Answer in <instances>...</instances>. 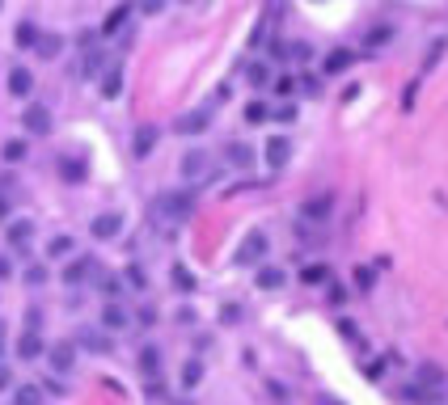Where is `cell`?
<instances>
[{"label": "cell", "instance_id": "6da1fadb", "mask_svg": "<svg viewBox=\"0 0 448 405\" xmlns=\"http://www.w3.org/2000/svg\"><path fill=\"white\" fill-rule=\"evenodd\" d=\"M157 211L169 224H182V220L195 215V194L190 190H165V194H157Z\"/></svg>", "mask_w": 448, "mask_h": 405}, {"label": "cell", "instance_id": "7a4b0ae2", "mask_svg": "<svg viewBox=\"0 0 448 405\" xmlns=\"http://www.w3.org/2000/svg\"><path fill=\"white\" fill-rule=\"evenodd\" d=\"M266 249H271L266 233H245L241 245L233 249V266H258V262L266 258Z\"/></svg>", "mask_w": 448, "mask_h": 405}, {"label": "cell", "instance_id": "3957f363", "mask_svg": "<svg viewBox=\"0 0 448 405\" xmlns=\"http://www.w3.org/2000/svg\"><path fill=\"white\" fill-rule=\"evenodd\" d=\"M178 169H182L186 182H212V152H203V148H186L182 161H178Z\"/></svg>", "mask_w": 448, "mask_h": 405}, {"label": "cell", "instance_id": "277c9868", "mask_svg": "<svg viewBox=\"0 0 448 405\" xmlns=\"http://www.w3.org/2000/svg\"><path fill=\"white\" fill-rule=\"evenodd\" d=\"M21 127H26V135H51V110L42 106V101H30L26 110H21Z\"/></svg>", "mask_w": 448, "mask_h": 405}, {"label": "cell", "instance_id": "5b68a950", "mask_svg": "<svg viewBox=\"0 0 448 405\" xmlns=\"http://www.w3.org/2000/svg\"><path fill=\"white\" fill-rule=\"evenodd\" d=\"M208 127H212V101H208V106H199V110H186L178 122H173V131H178V135H203Z\"/></svg>", "mask_w": 448, "mask_h": 405}, {"label": "cell", "instance_id": "8992f818", "mask_svg": "<svg viewBox=\"0 0 448 405\" xmlns=\"http://www.w3.org/2000/svg\"><path fill=\"white\" fill-rule=\"evenodd\" d=\"M262 161H266V169H284V165L292 161V140H288V135H266Z\"/></svg>", "mask_w": 448, "mask_h": 405}, {"label": "cell", "instance_id": "52a82bcc", "mask_svg": "<svg viewBox=\"0 0 448 405\" xmlns=\"http://www.w3.org/2000/svg\"><path fill=\"white\" fill-rule=\"evenodd\" d=\"M97 270H102V266H97L93 258H72V262L64 266V274H60V278H64L68 287H81V283H93Z\"/></svg>", "mask_w": 448, "mask_h": 405}, {"label": "cell", "instance_id": "ba28073f", "mask_svg": "<svg viewBox=\"0 0 448 405\" xmlns=\"http://www.w3.org/2000/svg\"><path fill=\"white\" fill-rule=\"evenodd\" d=\"M77 342H55L51 350H47V363H51V371H60V376H68L72 367H77Z\"/></svg>", "mask_w": 448, "mask_h": 405}, {"label": "cell", "instance_id": "9c48e42d", "mask_svg": "<svg viewBox=\"0 0 448 405\" xmlns=\"http://www.w3.org/2000/svg\"><path fill=\"white\" fill-rule=\"evenodd\" d=\"M330 211H334V194H309V198L301 202V215H305L309 224L330 220Z\"/></svg>", "mask_w": 448, "mask_h": 405}, {"label": "cell", "instance_id": "30bf717a", "mask_svg": "<svg viewBox=\"0 0 448 405\" xmlns=\"http://www.w3.org/2000/svg\"><path fill=\"white\" fill-rule=\"evenodd\" d=\"M123 233V215L119 211H102V215H93V224H89V237H97V241H114Z\"/></svg>", "mask_w": 448, "mask_h": 405}, {"label": "cell", "instance_id": "8fae6325", "mask_svg": "<svg viewBox=\"0 0 448 405\" xmlns=\"http://www.w3.org/2000/svg\"><path fill=\"white\" fill-rule=\"evenodd\" d=\"M97 89H102V97L106 101H114L119 93H123V64L114 60V64H106L102 72H97Z\"/></svg>", "mask_w": 448, "mask_h": 405}, {"label": "cell", "instance_id": "7c38bea8", "mask_svg": "<svg viewBox=\"0 0 448 405\" xmlns=\"http://www.w3.org/2000/svg\"><path fill=\"white\" fill-rule=\"evenodd\" d=\"M5 237H9V245L13 249H26L30 245V237H34V220H9V228H5Z\"/></svg>", "mask_w": 448, "mask_h": 405}, {"label": "cell", "instance_id": "4fadbf2b", "mask_svg": "<svg viewBox=\"0 0 448 405\" xmlns=\"http://www.w3.org/2000/svg\"><path fill=\"white\" fill-rule=\"evenodd\" d=\"M38 354H47V346H42V334H38V329H26V334H21L17 338V359H38Z\"/></svg>", "mask_w": 448, "mask_h": 405}, {"label": "cell", "instance_id": "5bb4252c", "mask_svg": "<svg viewBox=\"0 0 448 405\" xmlns=\"http://www.w3.org/2000/svg\"><path fill=\"white\" fill-rule=\"evenodd\" d=\"M60 177H64L68 186H81L85 177H89V165L81 157H60Z\"/></svg>", "mask_w": 448, "mask_h": 405}, {"label": "cell", "instance_id": "9a60e30c", "mask_svg": "<svg viewBox=\"0 0 448 405\" xmlns=\"http://www.w3.org/2000/svg\"><path fill=\"white\" fill-rule=\"evenodd\" d=\"M224 161H229L233 169H250L254 165V148L241 144V140H233V144H224Z\"/></svg>", "mask_w": 448, "mask_h": 405}, {"label": "cell", "instance_id": "2e32d148", "mask_svg": "<svg viewBox=\"0 0 448 405\" xmlns=\"http://www.w3.org/2000/svg\"><path fill=\"white\" fill-rule=\"evenodd\" d=\"M9 93L13 97H30L34 93V72L30 68H9Z\"/></svg>", "mask_w": 448, "mask_h": 405}, {"label": "cell", "instance_id": "e0dca14e", "mask_svg": "<svg viewBox=\"0 0 448 405\" xmlns=\"http://www.w3.org/2000/svg\"><path fill=\"white\" fill-rule=\"evenodd\" d=\"M351 60H356V55H351V51H347V47H334L330 55L321 60V72H326V76H343L347 68H351Z\"/></svg>", "mask_w": 448, "mask_h": 405}, {"label": "cell", "instance_id": "ac0fdd59", "mask_svg": "<svg viewBox=\"0 0 448 405\" xmlns=\"http://www.w3.org/2000/svg\"><path fill=\"white\" fill-rule=\"evenodd\" d=\"M132 13H136V5H119V9H110V13H106V21H102V34H106V38H114V34L123 30V25L132 21Z\"/></svg>", "mask_w": 448, "mask_h": 405}, {"label": "cell", "instance_id": "d6986e66", "mask_svg": "<svg viewBox=\"0 0 448 405\" xmlns=\"http://www.w3.org/2000/svg\"><path fill=\"white\" fill-rule=\"evenodd\" d=\"M140 376L144 380H157L161 376V350L148 342V346H140Z\"/></svg>", "mask_w": 448, "mask_h": 405}, {"label": "cell", "instance_id": "ffe728a7", "mask_svg": "<svg viewBox=\"0 0 448 405\" xmlns=\"http://www.w3.org/2000/svg\"><path fill=\"white\" fill-rule=\"evenodd\" d=\"M419 384H423V389H432V393H440V389L448 384V376H444L440 363H423V367H419Z\"/></svg>", "mask_w": 448, "mask_h": 405}, {"label": "cell", "instance_id": "44dd1931", "mask_svg": "<svg viewBox=\"0 0 448 405\" xmlns=\"http://www.w3.org/2000/svg\"><path fill=\"white\" fill-rule=\"evenodd\" d=\"M77 338H81L77 346H85V350H93V354H106V350H110V338H106V329H81Z\"/></svg>", "mask_w": 448, "mask_h": 405}, {"label": "cell", "instance_id": "7402d4cb", "mask_svg": "<svg viewBox=\"0 0 448 405\" xmlns=\"http://www.w3.org/2000/svg\"><path fill=\"white\" fill-rule=\"evenodd\" d=\"M254 283H258L262 291H279V287H284V270H279V266H258Z\"/></svg>", "mask_w": 448, "mask_h": 405}, {"label": "cell", "instance_id": "603a6c76", "mask_svg": "<svg viewBox=\"0 0 448 405\" xmlns=\"http://www.w3.org/2000/svg\"><path fill=\"white\" fill-rule=\"evenodd\" d=\"M38 34H42V30H38V25H34V21H17V30H13V42H17L21 51H34V42H38Z\"/></svg>", "mask_w": 448, "mask_h": 405}, {"label": "cell", "instance_id": "cb8c5ba5", "mask_svg": "<svg viewBox=\"0 0 448 405\" xmlns=\"http://www.w3.org/2000/svg\"><path fill=\"white\" fill-rule=\"evenodd\" d=\"M127 321H132L127 309H123V304H114V300L102 309V325H106V329H127Z\"/></svg>", "mask_w": 448, "mask_h": 405}, {"label": "cell", "instance_id": "d4e9b609", "mask_svg": "<svg viewBox=\"0 0 448 405\" xmlns=\"http://www.w3.org/2000/svg\"><path fill=\"white\" fill-rule=\"evenodd\" d=\"M444 51H448V38H444V34H440V38H432V47L423 51V64H419V68H423V72H432V68L444 60Z\"/></svg>", "mask_w": 448, "mask_h": 405}, {"label": "cell", "instance_id": "484cf974", "mask_svg": "<svg viewBox=\"0 0 448 405\" xmlns=\"http://www.w3.org/2000/svg\"><path fill=\"white\" fill-rule=\"evenodd\" d=\"M34 51H38V55H42V60H55V55H60V51H64V38H60V34H38V42H34Z\"/></svg>", "mask_w": 448, "mask_h": 405}, {"label": "cell", "instance_id": "4316f807", "mask_svg": "<svg viewBox=\"0 0 448 405\" xmlns=\"http://www.w3.org/2000/svg\"><path fill=\"white\" fill-rule=\"evenodd\" d=\"M402 397H406V401H414V405H440V393L423 389V384H406V389H402Z\"/></svg>", "mask_w": 448, "mask_h": 405}, {"label": "cell", "instance_id": "83f0119b", "mask_svg": "<svg viewBox=\"0 0 448 405\" xmlns=\"http://www.w3.org/2000/svg\"><path fill=\"white\" fill-rule=\"evenodd\" d=\"M153 144H157V127H140L132 152H136V157H148V152H153Z\"/></svg>", "mask_w": 448, "mask_h": 405}, {"label": "cell", "instance_id": "f1b7e54d", "mask_svg": "<svg viewBox=\"0 0 448 405\" xmlns=\"http://www.w3.org/2000/svg\"><path fill=\"white\" fill-rule=\"evenodd\" d=\"M301 278H305L309 287H317V283H330V266H326V262H309V266L301 270Z\"/></svg>", "mask_w": 448, "mask_h": 405}, {"label": "cell", "instance_id": "f546056e", "mask_svg": "<svg viewBox=\"0 0 448 405\" xmlns=\"http://www.w3.org/2000/svg\"><path fill=\"white\" fill-rule=\"evenodd\" d=\"M13 405H42V389L38 384H21L13 393Z\"/></svg>", "mask_w": 448, "mask_h": 405}, {"label": "cell", "instance_id": "4dcf8cb0", "mask_svg": "<svg viewBox=\"0 0 448 405\" xmlns=\"http://www.w3.org/2000/svg\"><path fill=\"white\" fill-rule=\"evenodd\" d=\"M199 380H203V363H199V359H186V363H182V389H195Z\"/></svg>", "mask_w": 448, "mask_h": 405}, {"label": "cell", "instance_id": "1f68e13d", "mask_svg": "<svg viewBox=\"0 0 448 405\" xmlns=\"http://www.w3.org/2000/svg\"><path fill=\"white\" fill-rule=\"evenodd\" d=\"M26 152H30V148H26V140H9L5 148H0V157H5L9 165H17V161H26Z\"/></svg>", "mask_w": 448, "mask_h": 405}, {"label": "cell", "instance_id": "d6a6232c", "mask_svg": "<svg viewBox=\"0 0 448 405\" xmlns=\"http://www.w3.org/2000/svg\"><path fill=\"white\" fill-rule=\"evenodd\" d=\"M389 38H393V25H372V30H368V38H364V42H368V47H385Z\"/></svg>", "mask_w": 448, "mask_h": 405}, {"label": "cell", "instance_id": "836d02e7", "mask_svg": "<svg viewBox=\"0 0 448 405\" xmlns=\"http://www.w3.org/2000/svg\"><path fill=\"white\" fill-rule=\"evenodd\" d=\"M169 278H173V287H178V291H195V274H190L186 266H173Z\"/></svg>", "mask_w": 448, "mask_h": 405}, {"label": "cell", "instance_id": "e575fe53", "mask_svg": "<svg viewBox=\"0 0 448 405\" xmlns=\"http://www.w3.org/2000/svg\"><path fill=\"white\" fill-rule=\"evenodd\" d=\"M72 253V237H51V245H47V258H68Z\"/></svg>", "mask_w": 448, "mask_h": 405}, {"label": "cell", "instance_id": "d590c367", "mask_svg": "<svg viewBox=\"0 0 448 405\" xmlns=\"http://www.w3.org/2000/svg\"><path fill=\"white\" fill-rule=\"evenodd\" d=\"M266 118H271L266 101H250V106H245V122H266Z\"/></svg>", "mask_w": 448, "mask_h": 405}, {"label": "cell", "instance_id": "8d00e7d4", "mask_svg": "<svg viewBox=\"0 0 448 405\" xmlns=\"http://www.w3.org/2000/svg\"><path fill=\"white\" fill-rule=\"evenodd\" d=\"M288 51V55L296 60V64H309V55H313V51H309V42H292V47H284Z\"/></svg>", "mask_w": 448, "mask_h": 405}, {"label": "cell", "instance_id": "74e56055", "mask_svg": "<svg viewBox=\"0 0 448 405\" xmlns=\"http://www.w3.org/2000/svg\"><path fill=\"white\" fill-rule=\"evenodd\" d=\"M127 283H132L136 291H144V287H148V274H144V266H127Z\"/></svg>", "mask_w": 448, "mask_h": 405}, {"label": "cell", "instance_id": "f35d334b", "mask_svg": "<svg viewBox=\"0 0 448 405\" xmlns=\"http://www.w3.org/2000/svg\"><path fill=\"white\" fill-rule=\"evenodd\" d=\"M245 76H250V85H266V81H271V68H266V64H254Z\"/></svg>", "mask_w": 448, "mask_h": 405}, {"label": "cell", "instance_id": "ab89813d", "mask_svg": "<svg viewBox=\"0 0 448 405\" xmlns=\"http://www.w3.org/2000/svg\"><path fill=\"white\" fill-rule=\"evenodd\" d=\"M93 283H102V291H106V296H119V287H123V283H119L114 274H97Z\"/></svg>", "mask_w": 448, "mask_h": 405}, {"label": "cell", "instance_id": "60d3db41", "mask_svg": "<svg viewBox=\"0 0 448 405\" xmlns=\"http://www.w3.org/2000/svg\"><path fill=\"white\" fill-rule=\"evenodd\" d=\"M26 283H30V287H42V283H47V266H30V270H26Z\"/></svg>", "mask_w": 448, "mask_h": 405}, {"label": "cell", "instance_id": "b9f144b4", "mask_svg": "<svg viewBox=\"0 0 448 405\" xmlns=\"http://www.w3.org/2000/svg\"><path fill=\"white\" fill-rule=\"evenodd\" d=\"M356 287H360V291L372 287V270H368V266H356Z\"/></svg>", "mask_w": 448, "mask_h": 405}, {"label": "cell", "instance_id": "7bdbcfd3", "mask_svg": "<svg viewBox=\"0 0 448 405\" xmlns=\"http://www.w3.org/2000/svg\"><path fill=\"white\" fill-rule=\"evenodd\" d=\"M136 9H140V13H161V9H165V0H140Z\"/></svg>", "mask_w": 448, "mask_h": 405}, {"label": "cell", "instance_id": "ee69618b", "mask_svg": "<svg viewBox=\"0 0 448 405\" xmlns=\"http://www.w3.org/2000/svg\"><path fill=\"white\" fill-rule=\"evenodd\" d=\"M271 114H275L279 122H292L296 118V106H279V110H271Z\"/></svg>", "mask_w": 448, "mask_h": 405}, {"label": "cell", "instance_id": "f6af8a7d", "mask_svg": "<svg viewBox=\"0 0 448 405\" xmlns=\"http://www.w3.org/2000/svg\"><path fill=\"white\" fill-rule=\"evenodd\" d=\"M275 89H279V93H284V97H288V93H292V89H296V81H292V76H279V81H275Z\"/></svg>", "mask_w": 448, "mask_h": 405}, {"label": "cell", "instance_id": "bcb514c9", "mask_svg": "<svg viewBox=\"0 0 448 405\" xmlns=\"http://www.w3.org/2000/svg\"><path fill=\"white\" fill-rule=\"evenodd\" d=\"M326 287H330V304H343V300H347V291H343L338 283H326Z\"/></svg>", "mask_w": 448, "mask_h": 405}, {"label": "cell", "instance_id": "7dc6e473", "mask_svg": "<svg viewBox=\"0 0 448 405\" xmlns=\"http://www.w3.org/2000/svg\"><path fill=\"white\" fill-rule=\"evenodd\" d=\"M9 384H13V371H9V367H5V363H0V393H5V389H9Z\"/></svg>", "mask_w": 448, "mask_h": 405}, {"label": "cell", "instance_id": "c3c4849f", "mask_svg": "<svg viewBox=\"0 0 448 405\" xmlns=\"http://www.w3.org/2000/svg\"><path fill=\"white\" fill-rule=\"evenodd\" d=\"M9 274H13V262L5 258V253H0V283H5V278H9Z\"/></svg>", "mask_w": 448, "mask_h": 405}, {"label": "cell", "instance_id": "681fc988", "mask_svg": "<svg viewBox=\"0 0 448 405\" xmlns=\"http://www.w3.org/2000/svg\"><path fill=\"white\" fill-rule=\"evenodd\" d=\"M5 220H9V198L0 194V224H5Z\"/></svg>", "mask_w": 448, "mask_h": 405}, {"label": "cell", "instance_id": "f907efd6", "mask_svg": "<svg viewBox=\"0 0 448 405\" xmlns=\"http://www.w3.org/2000/svg\"><path fill=\"white\" fill-rule=\"evenodd\" d=\"M0 354H5V321H0Z\"/></svg>", "mask_w": 448, "mask_h": 405}, {"label": "cell", "instance_id": "816d5d0a", "mask_svg": "<svg viewBox=\"0 0 448 405\" xmlns=\"http://www.w3.org/2000/svg\"><path fill=\"white\" fill-rule=\"evenodd\" d=\"M0 5H5V0H0Z\"/></svg>", "mask_w": 448, "mask_h": 405}, {"label": "cell", "instance_id": "f5cc1de1", "mask_svg": "<svg viewBox=\"0 0 448 405\" xmlns=\"http://www.w3.org/2000/svg\"><path fill=\"white\" fill-rule=\"evenodd\" d=\"M186 5H190V0H186Z\"/></svg>", "mask_w": 448, "mask_h": 405}]
</instances>
